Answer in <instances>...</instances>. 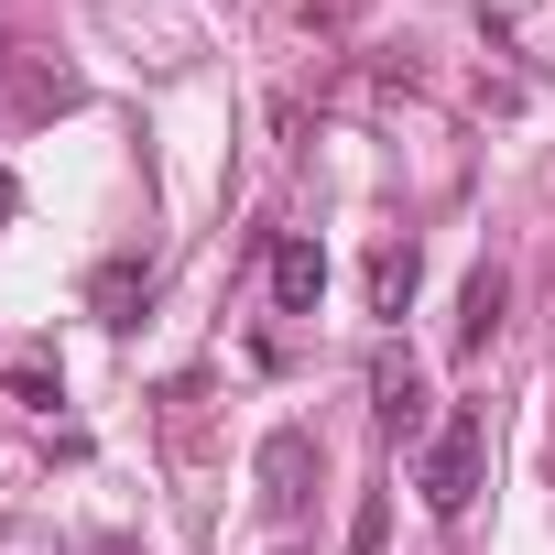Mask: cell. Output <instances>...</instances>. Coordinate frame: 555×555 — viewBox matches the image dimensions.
I'll return each mask as SVG.
<instances>
[{"label":"cell","mask_w":555,"mask_h":555,"mask_svg":"<svg viewBox=\"0 0 555 555\" xmlns=\"http://www.w3.org/2000/svg\"><path fill=\"white\" fill-rule=\"evenodd\" d=\"M479 468H490V425L457 403V414L425 436V512H436V522H468V501H479Z\"/></svg>","instance_id":"6da1fadb"},{"label":"cell","mask_w":555,"mask_h":555,"mask_svg":"<svg viewBox=\"0 0 555 555\" xmlns=\"http://www.w3.org/2000/svg\"><path fill=\"white\" fill-rule=\"evenodd\" d=\"M371 414H382V436H403V447L447 425L436 392H425V360H414V349H382V360H371Z\"/></svg>","instance_id":"7a4b0ae2"},{"label":"cell","mask_w":555,"mask_h":555,"mask_svg":"<svg viewBox=\"0 0 555 555\" xmlns=\"http://www.w3.org/2000/svg\"><path fill=\"white\" fill-rule=\"evenodd\" d=\"M317 295H327V250H317L306 229H284V240H272V306H284V317H317Z\"/></svg>","instance_id":"3957f363"},{"label":"cell","mask_w":555,"mask_h":555,"mask_svg":"<svg viewBox=\"0 0 555 555\" xmlns=\"http://www.w3.org/2000/svg\"><path fill=\"white\" fill-rule=\"evenodd\" d=\"M306 468H317L306 425H272V436H261V501H272V512H295V501H306Z\"/></svg>","instance_id":"277c9868"},{"label":"cell","mask_w":555,"mask_h":555,"mask_svg":"<svg viewBox=\"0 0 555 555\" xmlns=\"http://www.w3.org/2000/svg\"><path fill=\"white\" fill-rule=\"evenodd\" d=\"M490 327H501V272L479 261V272H468V295H457V360H479Z\"/></svg>","instance_id":"5b68a950"},{"label":"cell","mask_w":555,"mask_h":555,"mask_svg":"<svg viewBox=\"0 0 555 555\" xmlns=\"http://www.w3.org/2000/svg\"><path fill=\"white\" fill-rule=\"evenodd\" d=\"M414 272H425V261H414V240H382V250H371V306H382V317H403V306H414Z\"/></svg>","instance_id":"8992f818"},{"label":"cell","mask_w":555,"mask_h":555,"mask_svg":"<svg viewBox=\"0 0 555 555\" xmlns=\"http://www.w3.org/2000/svg\"><path fill=\"white\" fill-rule=\"evenodd\" d=\"M131 306H142V261H109V272H99V317L131 327Z\"/></svg>","instance_id":"52a82bcc"}]
</instances>
